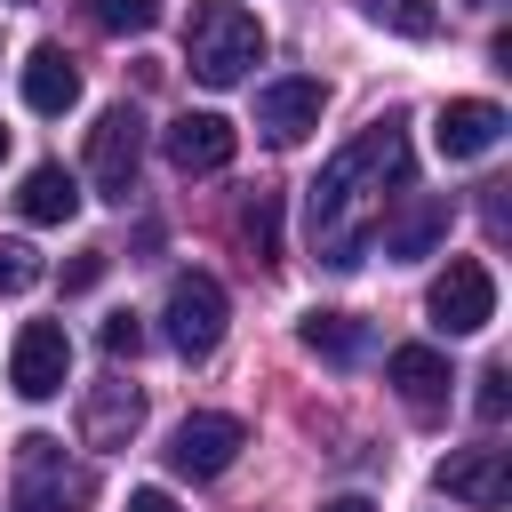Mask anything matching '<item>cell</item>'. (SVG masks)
Returning a JSON list of instances; mask_svg holds the SVG:
<instances>
[{
  "label": "cell",
  "instance_id": "obj_28",
  "mask_svg": "<svg viewBox=\"0 0 512 512\" xmlns=\"http://www.w3.org/2000/svg\"><path fill=\"white\" fill-rule=\"evenodd\" d=\"M0 160H8V128H0Z\"/></svg>",
  "mask_w": 512,
  "mask_h": 512
},
{
  "label": "cell",
  "instance_id": "obj_24",
  "mask_svg": "<svg viewBox=\"0 0 512 512\" xmlns=\"http://www.w3.org/2000/svg\"><path fill=\"white\" fill-rule=\"evenodd\" d=\"M40 280V256L24 248V240H0V296H16V288H32Z\"/></svg>",
  "mask_w": 512,
  "mask_h": 512
},
{
  "label": "cell",
  "instance_id": "obj_5",
  "mask_svg": "<svg viewBox=\"0 0 512 512\" xmlns=\"http://www.w3.org/2000/svg\"><path fill=\"white\" fill-rule=\"evenodd\" d=\"M16 504H24V512L88 504V472L64 464V440H48V432H24V440H16Z\"/></svg>",
  "mask_w": 512,
  "mask_h": 512
},
{
  "label": "cell",
  "instance_id": "obj_20",
  "mask_svg": "<svg viewBox=\"0 0 512 512\" xmlns=\"http://www.w3.org/2000/svg\"><path fill=\"white\" fill-rule=\"evenodd\" d=\"M360 16L384 24V32H400V40H432L440 32V8L432 0H360Z\"/></svg>",
  "mask_w": 512,
  "mask_h": 512
},
{
  "label": "cell",
  "instance_id": "obj_8",
  "mask_svg": "<svg viewBox=\"0 0 512 512\" xmlns=\"http://www.w3.org/2000/svg\"><path fill=\"white\" fill-rule=\"evenodd\" d=\"M64 376H72V336H64L56 320H24V328H16V352H8V384H16L24 400H56Z\"/></svg>",
  "mask_w": 512,
  "mask_h": 512
},
{
  "label": "cell",
  "instance_id": "obj_19",
  "mask_svg": "<svg viewBox=\"0 0 512 512\" xmlns=\"http://www.w3.org/2000/svg\"><path fill=\"white\" fill-rule=\"evenodd\" d=\"M296 336H304V352H312V360H336V368L368 352V328H360L352 312H304V328H296Z\"/></svg>",
  "mask_w": 512,
  "mask_h": 512
},
{
  "label": "cell",
  "instance_id": "obj_4",
  "mask_svg": "<svg viewBox=\"0 0 512 512\" xmlns=\"http://www.w3.org/2000/svg\"><path fill=\"white\" fill-rule=\"evenodd\" d=\"M424 312H432L440 336H480V328L496 320V272H488L480 256H448V272L432 280Z\"/></svg>",
  "mask_w": 512,
  "mask_h": 512
},
{
  "label": "cell",
  "instance_id": "obj_21",
  "mask_svg": "<svg viewBox=\"0 0 512 512\" xmlns=\"http://www.w3.org/2000/svg\"><path fill=\"white\" fill-rule=\"evenodd\" d=\"M80 8H88V24L112 32V40H136V32L160 24V0H80Z\"/></svg>",
  "mask_w": 512,
  "mask_h": 512
},
{
  "label": "cell",
  "instance_id": "obj_22",
  "mask_svg": "<svg viewBox=\"0 0 512 512\" xmlns=\"http://www.w3.org/2000/svg\"><path fill=\"white\" fill-rule=\"evenodd\" d=\"M96 344H104V360H136V352H144V320H136V312H112V320L96 328Z\"/></svg>",
  "mask_w": 512,
  "mask_h": 512
},
{
  "label": "cell",
  "instance_id": "obj_16",
  "mask_svg": "<svg viewBox=\"0 0 512 512\" xmlns=\"http://www.w3.org/2000/svg\"><path fill=\"white\" fill-rule=\"evenodd\" d=\"M384 376H392V392H400L408 408H440V400H448V360H440L432 344H400V352L384 360Z\"/></svg>",
  "mask_w": 512,
  "mask_h": 512
},
{
  "label": "cell",
  "instance_id": "obj_9",
  "mask_svg": "<svg viewBox=\"0 0 512 512\" xmlns=\"http://www.w3.org/2000/svg\"><path fill=\"white\" fill-rule=\"evenodd\" d=\"M160 152H168V168H176V176H216V168H232L240 128H232L224 112H176V120H168V136H160Z\"/></svg>",
  "mask_w": 512,
  "mask_h": 512
},
{
  "label": "cell",
  "instance_id": "obj_27",
  "mask_svg": "<svg viewBox=\"0 0 512 512\" xmlns=\"http://www.w3.org/2000/svg\"><path fill=\"white\" fill-rule=\"evenodd\" d=\"M320 512H376V504H368V496H328Z\"/></svg>",
  "mask_w": 512,
  "mask_h": 512
},
{
  "label": "cell",
  "instance_id": "obj_14",
  "mask_svg": "<svg viewBox=\"0 0 512 512\" xmlns=\"http://www.w3.org/2000/svg\"><path fill=\"white\" fill-rule=\"evenodd\" d=\"M24 104H32L40 120H64V112L80 104V64H72L56 40H40V48L24 56Z\"/></svg>",
  "mask_w": 512,
  "mask_h": 512
},
{
  "label": "cell",
  "instance_id": "obj_3",
  "mask_svg": "<svg viewBox=\"0 0 512 512\" xmlns=\"http://www.w3.org/2000/svg\"><path fill=\"white\" fill-rule=\"evenodd\" d=\"M160 320H168V344H176L184 360H208V352L224 344V320H232V304H224V288H216L208 272H176V280H168V304H160Z\"/></svg>",
  "mask_w": 512,
  "mask_h": 512
},
{
  "label": "cell",
  "instance_id": "obj_13",
  "mask_svg": "<svg viewBox=\"0 0 512 512\" xmlns=\"http://www.w3.org/2000/svg\"><path fill=\"white\" fill-rule=\"evenodd\" d=\"M440 232H448V200H440V192H408V200H400V216H376V232H368V240H384V256H400V264H408V256H432V240H440Z\"/></svg>",
  "mask_w": 512,
  "mask_h": 512
},
{
  "label": "cell",
  "instance_id": "obj_7",
  "mask_svg": "<svg viewBox=\"0 0 512 512\" xmlns=\"http://www.w3.org/2000/svg\"><path fill=\"white\" fill-rule=\"evenodd\" d=\"M240 448H248V424L224 416V408H200V416H184V424L168 432V464H176L184 480H216Z\"/></svg>",
  "mask_w": 512,
  "mask_h": 512
},
{
  "label": "cell",
  "instance_id": "obj_1",
  "mask_svg": "<svg viewBox=\"0 0 512 512\" xmlns=\"http://www.w3.org/2000/svg\"><path fill=\"white\" fill-rule=\"evenodd\" d=\"M392 192H408V136H400V120L384 112V120H368V128L312 176V248H320L336 272H352V264L368 256V232H376V216H384Z\"/></svg>",
  "mask_w": 512,
  "mask_h": 512
},
{
  "label": "cell",
  "instance_id": "obj_11",
  "mask_svg": "<svg viewBox=\"0 0 512 512\" xmlns=\"http://www.w3.org/2000/svg\"><path fill=\"white\" fill-rule=\"evenodd\" d=\"M320 112H328V88H320V80H272V88H256V128H264V144H304V136L320 128Z\"/></svg>",
  "mask_w": 512,
  "mask_h": 512
},
{
  "label": "cell",
  "instance_id": "obj_18",
  "mask_svg": "<svg viewBox=\"0 0 512 512\" xmlns=\"http://www.w3.org/2000/svg\"><path fill=\"white\" fill-rule=\"evenodd\" d=\"M240 248H248V264H280V192L272 184H256L248 200H240Z\"/></svg>",
  "mask_w": 512,
  "mask_h": 512
},
{
  "label": "cell",
  "instance_id": "obj_15",
  "mask_svg": "<svg viewBox=\"0 0 512 512\" xmlns=\"http://www.w3.org/2000/svg\"><path fill=\"white\" fill-rule=\"evenodd\" d=\"M136 424H144V392L136 384H96L88 408H80V440L88 448H128Z\"/></svg>",
  "mask_w": 512,
  "mask_h": 512
},
{
  "label": "cell",
  "instance_id": "obj_12",
  "mask_svg": "<svg viewBox=\"0 0 512 512\" xmlns=\"http://www.w3.org/2000/svg\"><path fill=\"white\" fill-rule=\"evenodd\" d=\"M496 136H504V104H488V96H456L432 120L440 160H480V152H496Z\"/></svg>",
  "mask_w": 512,
  "mask_h": 512
},
{
  "label": "cell",
  "instance_id": "obj_25",
  "mask_svg": "<svg viewBox=\"0 0 512 512\" xmlns=\"http://www.w3.org/2000/svg\"><path fill=\"white\" fill-rule=\"evenodd\" d=\"M104 280V248H80L72 264H64V288H96Z\"/></svg>",
  "mask_w": 512,
  "mask_h": 512
},
{
  "label": "cell",
  "instance_id": "obj_17",
  "mask_svg": "<svg viewBox=\"0 0 512 512\" xmlns=\"http://www.w3.org/2000/svg\"><path fill=\"white\" fill-rule=\"evenodd\" d=\"M72 208H80V184H72L56 160H40V168L24 176V192H16V216H24V224H64Z\"/></svg>",
  "mask_w": 512,
  "mask_h": 512
},
{
  "label": "cell",
  "instance_id": "obj_6",
  "mask_svg": "<svg viewBox=\"0 0 512 512\" xmlns=\"http://www.w3.org/2000/svg\"><path fill=\"white\" fill-rule=\"evenodd\" d=\"M136 160H144V112L136 104L96 112V128H88V176H96L104 200H128L136 192Z\"/></svg>",
  "mask_w": 512,
  "mask_h": 512
},
{
  "label": "cell",
  "instance_id": "obj_23",
  "mask_svg": "<svg viewBox=\"0 0 512 512\" xmlns=\"http://www.w3.org/2000/svg\"><path fill=\"white\" fill-rule=\"evenodd\" d=\"M472 408H480V424H504V408H512V368H504V360H496V368H480Z\"/></svg>",
  "mask_w": 512,
  "mask_h": 512
},
{
  "label": "cell",
  "instance_id": "obj_29",
  "mask_svg": "<svg viewBox=\"0 0 512 512\" xmlns=\"http://www.w3.org/2000/svg\"><path fill=\"white\" fill-rule=\"evenodd\" d=\"M472 8H496V0H472Z\"/></svg>",
  "mask_w": 512,
  "mask_h": 512
},
{
  "label": "cell",
  "instance_id": "obj_26",
  "mask_svg": "<svg viewBox=\"0 0 512 512\" xmlns=\"http://www.w3.org/2000/svg\"><path fill=\"white\" fill-rule=\"evenodd\" d=\"M128 512H176L168 488H128Z\"/></svg>",
  "mask_w": 512,
  "mask_h": 512
},
{
  "label": "cell",
  "instance_id": "obj_2",
  "mask_svg": "<svg viewBox=\"0 0 512 512\" xmlns=\"http://www.w3.org/2000/svg\"><path fill=\"white\" fill-rule=\"evenodd\" d=\"M184 64H192V80H208V88L248 80V72L264 64V24H256L240 0H200L192 24H184Z\"/></svg>",
  "mask_w": 512,
  "mask_h": 512
},
{
  "label": "cell",
  "instance_id": "obj_10",
  "mask_svg": "<svg viewBox=\"0 0 512 512\" xmlns=\"http://www.w3.org/2000/svg\"><path fill=\"white\" fill-rule=\"evenodd\" d=\"M440 496H456L472 512H504L512 504V456L504 448H456L440 464Z\"/></svg>",
  "mask_w": 512,
  "mask_h": 512
}]
</instances>
